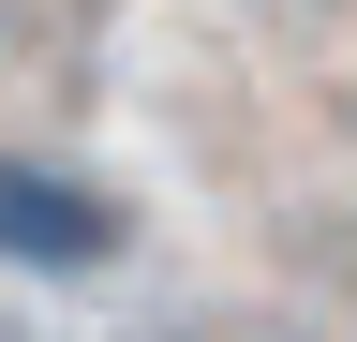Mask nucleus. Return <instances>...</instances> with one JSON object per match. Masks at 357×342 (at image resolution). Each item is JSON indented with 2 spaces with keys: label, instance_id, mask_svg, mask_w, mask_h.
I'll use <instances>...</instances> for the list:
<instances>
[{
  "label": "nucleus",
  "instance_id": "1",
  "mask_svg": "<svg viewBox=\"0 0 357 342\" xmlns=\"http://www.w3.org/2000/svg\"><path fill=\"white\" fill-rule=\"evenodd\" d=\"M0 268H45V283L119 268V194H105V179H75V164L0 149Z\"/></svg>",
  "mask_w": 357,
  "mask_h": 342
},
{
  "label": "nucleus",
  "instance_id": "2",
  "mask_svg": "<svg viewBox=\"0 0 357 342\" xmlns=\"http://www.w3.org/2000/svg\"><path fill=\"white\" fill-rule=\"evenodd\" d=\"M328 268H342V297H357V224H342V238H328Z\"/></svg>",
  "mask_w": 357,
  "mask_h": 342
},
{
  "label": "nucleus",
  "instance_id": "3",
  "mask_svg": "<svg viewBox=\"0 0 357 342\" xmlns=\"http://www.w3.org/2000/svg\"><path fill=\"white\" fill-rule=\"evenodd\" d=\"M178 342H268V327H178Z\"/></svg>",
  "mask_w": 357,
  "mask_h": 342
}]
</instances>
